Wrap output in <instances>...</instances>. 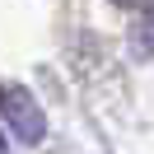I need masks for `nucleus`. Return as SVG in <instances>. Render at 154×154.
<instances>
[{"mask_svg":"<svg viewBox=\"0 0 154 154\" xmlns=\"http://www.w3.org/2000/svg\"><path fill=\"white\" fill-rule=\"evenodd\" d=\"M131 47L140 51V56L154 61V5H149V10H140V19L131 23Z\"/></svg>","mask_w":154,"mask_h":154,"instance_id":"obj_2","label":"nucleus"},{"mask_svg":"<svg viewBox=\"0 0 154 154\" xmlns=\"http://www.w3.org/2000/svg\"><path fill=\"white\" fill-rule=\"evenodd\" d=\"M0 122L23 145H42V135H47V112L23 84H0Z\"/></svg>","mask_w":154,"mask_h":154,"instance_id":"obj_1","label":"nucleus"},{"mask_svg":"<svg viewBox=\"0 0 154 154\" xmlns=\"http://www.w3.org/2000/svg\"><path fill=\"white\" fill-rule=\"evenodd\" d=\"M117 5H126V0H117Z\"/></svg>","mask_w":154,"mask_h":154,"instance_id":"obj_4","label":"nucleus"},{"mask_svg":"<svg viewBox=\"0 0 154 154\" xmlns=\"http://www.w3.org/2000/svg\"><path fill=\"white\" fill-rule=\"evenodd\" d=\"M0 154H10V140H5V135H0Z\"/></svg>","mask_w":154,"mask_h":154,"instance_id":"obj_3","label":"nucleus"}]
</instances>
